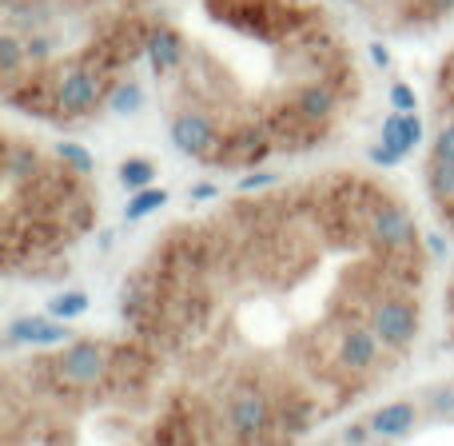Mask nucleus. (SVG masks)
Here are the masks:
<instances>
[{
  "instance_id": "nucleus-1",
  "label": "nucleus",
  "mask_w": 454,
  "mask_h": 446,
  "mask_svg": "<svg viewBox=\"0 0 454 446\" xmlns=\"http://www.w3.org/2000/svg\"><path fill=\"white\" fill-rule=\"evenodd\" d=\"M434 263L391 184L331 168L168 227L120 287V319L220 407L267 399V446H291L407 359L375 315L427 299Z\"/></svg>"
},
{
  "instance_id": "nucleus-2",
  "label": "nucleus",
  "mask_w": 454,
  "mask_h": 446,
  "mask_svg": "<svg viewBox=\"0 0 454 446\" xmlns=\"http://www.w3.org/2000/svg\"><path fill=\"white\" fill-rule=\"evenodd\" d=\"M4 446H251L227 411L188 387L140 335H120L100 383H72L52 351H24L0 379Z\"/></svg>"
},
{
  "instance_id": "nucleus-3",
  "label": "nucleus",
  "mask_w": 454,
  "mask_h": 446,
  "mask_svg": "<svg viewBox=\"0 0 454 446\" xmlns=\"http://www.w3.org/2000/svg\"><path fill=\"white\" fill-rule=\"evenodd\" d=\"M100 215V192L84 172L52 160L36 144L4 136V275L44 279L40 267L56 263L68 243L84 239ZM60 267V263H56Z\"/></svg>"
},
{
  "instance_id": "nucleus-4",
  "label": "nucleus",
  "mask_w": 454,
  "mask_h": 446,
  "mask_svg": "<svg viewBox=\"0 0 454 446\" xmlns=\"http://www.w3.org/2000/svg\"><path fill=\"white\" fill-rule=\"evenodd\" d=\"M431 116H434V140H431V156H427V172H423L427 204H431L439 227L450 231L454 239V48L442 56L439 72H434ZM447 319H450V343H454V267L447 283Z\"/></svg>"
},
{
  "instance_id": "nucleus-5",
  "label": "nucleus",
  "mask_w": 454,
  "mask_h": 446,
  "mask_svg": "<svg viewBox=\"0 0 454 446\" xmlns=\"http://www.w3.org/2000/svg\"><path fill=\"white\" fill-rule=\"evenodd\" d=\"M72 331L60 327L52 319H40V315H24V319H12V327H8V347L24 343V347H60V343H72Z\"/></svg>"
},
{
  "instance_id": "nucleus-6",
  "label": "nucleus",
  "mask_w": 454,
  "mask_h": 446,
  "mask_svg": "<svg viewBox=\"0 0 454 446\" xmlns=\"http://www.w3.org/2000/svg\"><path fill=\"white\" fill-rule=\"evenodd\" d=\"M419 423V403L411 399H395V403H383V407L371 415V434L375 439H403V434H411Z\"/></svg>"
},
{
  "instance_id": "nucleus-7",
  "label": "nucleus",
  "mask_w": 454,
  "mask_h": 446,
  "mask_svg": "<svg viewBox=\"0 0 454 446\" xmlns=\"http://www.w3.org/2000/svg\"><path fill=\"white\" fill-rule=\"evenodd\" d=\"M379 144H387L391 152H399V156L407 160L411 152L423 144V120H419L415 112H391V116L383 120V136H379Z\"/></svg>"
},
{
  "instance_id": "nucleus-8",
  "label": "nucleus",
  "mask_w": 454,
  "mask_h": 446,
  "mask_svg": "<svg viewBox=\"0 0 454 446\" xmlns=\"http://www.w3.org/2000/svg\"><path fill=\"white\" fill-rule=\"evenodd\" d=\"M144 104H148V92H144L140 80H120L116 88L108 92V112L112 116H140Z\"/></svg>"
},
{
  "instance_id": "nucleus-9",
  "label": "nucleus",
  "mask_w": 454,
  "mask_h": 446,
  "mask_svg": "<svg viewBox=\"0 0 454 446\" xmlns=\"http://www.w3.org/2000/svg\"><path fill=\"white\" fill-rule=\"evenodd\" d=\"M156 172H160V168L152 164V160H144V156H132V160H124V164H120V184H124L128 192L152 188V180H156Z\"/></svg>"
},
{
  "instance_id": "nucleus-10",
  "label": "nucleus",
  "mask_w": 454,
  "mask_h": 446,
  "mask_svg": "<svg viewBox=\"0 0 454 446\" xmlns=\"http://www.w3.org/2000/svg\"><path fill=\"white\" fill-rule=\"evenodd\" d=\"M164 204H168V192H164V188H140L132 200H128L124 220H128V223H136V220H144V215L160 212Z\"/></svg>"
},
{
  "instance_id": "nucleus-11",
  "label": "nucleus",
  "mask_w": 454,
  "mask_h": 446,
  "mask_svg": "<svg viewBox=\"0 0 454 446\" xmlns=\"http://www.w3.org/2000/svg\"><path fill=\"white\" fill-rule=\"evenodd\" d=\"M84 311H88L84 291H64V295L48 299V315H56V319H76V315H84Z\"/></svg>"
},
{
  "instance_id": "nucleus-12",
  "label": "nucleus",
  "mask_w": 454,
  "mask_h": 446,
  "mask_svg": "<svg viewBox=\"0 0 454 446\" xmlns=\"http://www.w3.org/2000/svg\"><path fill=\"white\" fill-rule=\"evenodd\" d=\"M56 156H60L68 168H76V172H84V176H92V172H96V160H92V152H88L84 144H76V140H60V144H56Z\"/></svg>"
},
{
  "instance_id": "nucleus-13",
  "label": "nucleus",
  "mask_w": 454,
  "mask_h": 446,
  "mask_svg": "<svg viewBox=\"0 0 454 446\" xmlns=\"http://www.w3.org/2000/svg\"><path fill=\"white\" fill-rule=\"evenodd\" d=\"M415 88L411 84H391V108L395 112H415Z\"/></svg>"
},
{
  "instance_id": "nucleus-14",
  "label": "nucleus",
  "mask_w": 454,
  "mask_h": 446,
  "mask_svg": "<svg viewBox=\"0 0 454 446\" xmlns=\"http://www.w3.org/2000/svg\"><path fill=\"white\" fill-rule=\"evenodd\" d=\"M279 184V176H271V172H247L239 180V192H263V188H275Z\"/></svg>"
},
{
  "instance_id": "nucleus-15",
  "label": "nucleus",
  "mask_w": 454,
  "mask_h": 446,
  "mask_svg": "<svg viewBox=\"0 0 454 446\" xmlns=\"http://www.w3.org/2000/svg\"><path fill=\"white\" fill-rule=\"evenodd\" d=\"M367 156H371V164H375V168H395V164H403V156H399V152H391L387 144H375Z\"/></svg>"
},
{
  "instance_id": "nucleus-16",
  "label": "nucleus",
  "mask_w": 454,
  "mask_h": 446,
  "mask_svg": "<svg viewBox=\"0 0 454 446\" xmlns=\"http://www.w3.org/2000/svg\"><path fill=\"white\" fill-rule=\"evenodd\" d=\"M343 439L351 442V446H363V442L371 439V426H347V434H343Z\"/></svg>"
},
{
  "instance_id": "nucleus-17",
  "label": "nucleus",
  "mask_w": 454,
  "mask_h": 446,
  "mask_svg": "<svg viewBox=\"0 0 454 446\" xmlns=\"http://www.w3.org/2000/svg\"><path fill=\"white\" fill-rule=\"evenodd\" d=\"M192 200H220V188H215V184H196Z\"/></svg>"
},
{
  "instance_id": "nucleus-18",
  "label": "nucleus",
  "mask_w": 454,
  "mask_h": 446,
  "mask_svg": "<svg viewBox=\"0 0 454 446\" xmlns=\"http://www.w3.org/2000/svg\"><path fill=\"white\" fill-rule=\"evenodd\" d=\"M371 60H375L379 68H391V52H387L383 44H371Z\"/></svg>"
}]
</instances>
